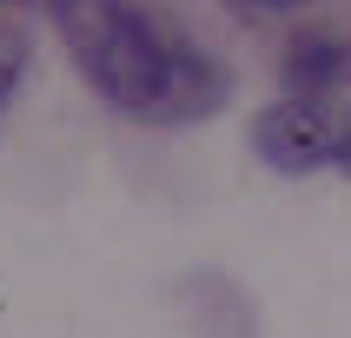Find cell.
I'll return each instance as SVG.
<instances>
[{
    "label": "cell",
    "mask_w": 351,
    "mask_h": 338,
    "mask_svg": "<svg viewBox=\"0 0 351 338\" xmlns=\"http://www.w3.org/2000/svg\"><path fill=\"white\" fill-rule=\"evenodd\" d=\"M53 20L80 73L133 119H199L219 99V73L179 47L133 0H53Z\"/></svg>",
    "instance_id": "6da1fadb"
},
{
    "label": "cell",
    "mask_w": 351,
    "mask_h": 338,
    "mask_svg": "<svg viewBox=\"0 0 351 338\" xmlns=\"http://www.w3.org/2000/svg\"><path fill=\"white\" fill-rule=\"evenodd\" d=\"M252 146L265 166L278 173H312L325 159H338V119L318 106V99H278L265 106L252 126Z\"/></svg>",
    "instance_id": "7a4b0ae2"
},
{
    "label": "cell",
    "mask_w": 351,
    "mask_h": 338,
    "mask_svg": "<svg viewBox=\"0 0 351 338\" xmlns=\"http://www.w3.org/2000/svg\"><path fill=\"white\" fill-rule=\"evenodd\" d=\"M20 80H27V34L0 20V106L14 99V86H20Z\"/></svg>",
    "instance_id": "3957f363"
},
{
    "label": "cell",
    "mask_w": 351,
    "mask_h": 338,
    "mask_svg": "<svg viewBox=\"0 0 351 338\" xmlns=\"http://www.w3.org/2000/svg\"><path fill=\"white\" fill-rule=\"evenodd\" d=\"M232 7H252V14H292V7H305V0H232Z\"/></svg>",
    "instance_id": "277c9868"
},
{
    "label": "cell",
    "mask_w": 351,
    "mask_h": 338,
    "mask_svg": "<svg viewBox=\"0 0 351 338\" xmlns=\"http://www.w3.org/2000/svg\"><path fill=\"white\" fill-rule=\"evenodd\" d=\"M338 166H351V106L338 113Z\"/></svg>",
    "instance_id": "5b68a950"
}]
</instances>
